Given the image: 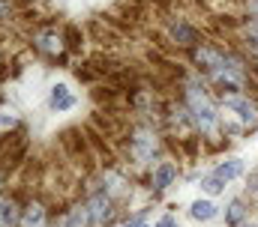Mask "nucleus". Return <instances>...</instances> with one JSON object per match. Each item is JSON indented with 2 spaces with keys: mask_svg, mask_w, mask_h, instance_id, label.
<instances>
[{
  "mask_svg": "<svg viewBox=\"0 0 258 227\" xmlns=\"http://www.w3.org/2000/svg\"><path fill=\"white\" fill-rule=\"evenodd\" d=\"M243 170H246V162L243 159H225L222 165H216V176H222L225 182H231V179L243 176Z\"/></svg>",
  "mask_w": 258,
  "mask_h": 227,
  "instance_id": "6",
  "label": "nucleus"
},
{
  "mask_svg": "<svg viewBox=\"0 0 258 227\" xmlns=\"http://www.w3.org/2000/svg\"><path fill=\"white\" fill-rule=\"evenodd\" d=\"M21 224L24 227H42L45 224V209H42V203H27V209H24V215H21Z\"/></svg>",
  "mask_w": 258,
  "mask_h": 227,
  "instance_id": "9",
  "label": "nucleus"
},
{
  "mask_svg": "<svg viewBox=\"0 0 258 227\" xmlns=\"http://www.w3.org/2000/svg\"><path fill=\"white\" fill-rule=\"evenodd\" d=\"M189 212H192L195 221H210V218H216V206H213L210 200H195Z\"/></svg>",
  "mask_w": 258,
  "mask_h": 227,
  "instance_id": "10",
  "label": "nucleus"
},
{
  "mask_svg": "<svg viewBox=\"0 0 258 227\" xmlns=\"http://www.w3.org/2000/svg\"><path fill=\"white\" fill-rule=\"evenodd\" d=\"M240 227H258V224H249V221H243V224H240Z\"/></svg>",
  "mask_w": 258,
  "mask_h": 227,
  "instance_id": "17",
  "label": "nucleus"
},
{
  "mask_svg": "<svg viewBox=\"0 0 258 227\" xmlns=\"http://www.w3.org/2000/svg\"><path fill=\"white\" fill-rule=\"evenodd\" d=\"M138 227H144V224H138Z\"/></svg>",
  "mask_w": 258,
  "mask_h": 227,
  "instance_id": "18",
  "label": "nucleus"
},
{
  "mask_svg": "<svg viewBox=\"0 0 258 227\" xmlns=\"http://www.w3.org/2000/svg\"><path fill=\"white\" fill-rule=\"evenodd\" d=\"M36 45L42 48V51H60V39L54 36V33H42V36H36Z\"/></svg>",
  "mask_w": 258,
  "mask_h": 227,
  "instance_id": "14",
  "label": "nucleus"
},
{
  "mask_svg": "<svg viewBox=\"0 0 258 227\" xmlns=\"http://www.w3.org/2000/svg\"><path fill=\"white\" fill-rule=\"evenodd\" d=\"M225 51H219L216 45H198L192 51V60L201 66V69H207V72H213V69H219L222 63H225Z\"/></svg>",
  "mask_w": 258,
  "mask_h": 227,
  "instance_id": "3",
  "label": "nucleus"
},
{
  "mask_svg": "<svg viewBox=\"0 0 258 227\" xmlns=\"http://www.w3.org/2000/svg\"><path fill=\"white\" fill-rule=\"evenodd\" d=\"M12 123H15V117H9L6 111H0V129H9Z\"/></svg>",
  "mask_w": 258,
  "mask_h": 227,
  "instance_id": "15",
  "label": "nucleus"
},
{
  "mask_svg": "<svg viewBox=\"0 0 258 227\" xmlns=\"http://www.w3.org/2000/svg\"><path fill=\"white\" fill-rule=\"evenodd\" d=\"M156 227H177V224H174V218H171V215H162V218L156 221Z\"/></svg>",
  "mask_w": 258,
  "mask_h": 227,
  "instance_id": "16",
  "label": "nucleus"
},
{
  "mask_svg": "<svg viewBox=\"0 0 258 227\" xmlns=\"http://www.w3.org/2000/svg\"><path fill=\"white\" fill-rule=\"evenodd\" d=\"M87 206H90L93 218H99V221H105V218H108V212H111V200H108L105 194H96V197H93Z\"/></svg>",
  "mask_w": 258,
  "mask_h": 227,
  "instance_id": "11",
  "label": "nucleus"
},
{
  "mask_svg": "<svg viewBox=\"0 0 258 227\" xmlns=\"http://www.w3.org/2000/svg\"><path fill=\"white\" fill-rule=\"evenodd\" d=\"M174 176H177V168H174L171 162H162V165L156 168V173H153V188H156V191L168 188V185L174 182Z\"/></svg>",
  "mask_w": 258,
  "mask_h": 227,
  "instance_id": "8",
  "label": "nucleus"
},
{
  "mask_svg": "<svg viewBox=\"0 0 258 227\" xmlns=\"http://www.w3.org/2000/svg\"><path fill=\"white\" fill-rule=\"evenodd\" d=\"M228 108L237 113V120H240L243 129H255L258 126V102L255 99H243V96H237V99H228Z\"/></svg>",
  "mask_w": 258,
  "mask_h": 227,
  "instance_id": "2",
  "label": "nucleus"
},
{
  "mask_svg": "<svg viewBox=\"0 0 258 227\" xmlns=\"http://www.w3.org/2000/svg\"><path fill=\"white\" fill-rule=\"evenodd\" d=\"M51 108L54 111H69L72 105H75V99H72V93H69V87L66 84H57V87H51Z\"/></svg>",
  "mask_w": 258,
  "mask_h": 227,
  "instance_id": "7",
  "label": "nucleus"
},
{
  "mask_svg": "<svg viewBox=\"0 0 258 227\" xmlns=\"http://www.w3.org/2000/svg\"><path fill=\"white\" fill-rule=\"evenodd\" d=\"M171 39H174L177 45L189 48V45H198V30L189 27L186 21H174V24H171Z\"/></svg>",
  "mask_w": 258,
  "mask_h": 227,
  "instance_id": "4",
  "label": "nucleus"
},
{
  "mask_svg": "<svg viewBox=\"0 0 258 227\" xmlns=\"http://www.w3.org/2000/svg\"><path fill=\"white\" fill-rule=\"evenodd\" d=\"M201 188H204L207 194H219V191H225V179L216 176V173H213V176H204V179H201Z\"/></svg>",
  "mask_w": 258,
  "mask_h": 227,
  "instance_id": "13",
  "label": "nucleus"
},
{
  "mask_svg": "<svg viewBox=\"0 0 258 227\" xmlns=\"http://www.w3.org/2000/svg\"><path fill=\"white\" fill-rule=\"evenodd\" d=\"M186 102H189V113H192V123L198 129H204V132H210L213 129V123H216V111H213V105H210V99L198 90V87H189L186 90Z\"/></svg>",
  "mask_w": 258,
  "mask_h": 227,
  "instance_id": "1",
  "label": "nucleus"
},
{
  "mask_svg": "<svg viewBox=\"0 0 258 227\" xmlns=\"http://www.w3.org/2000/svg\"><path fill=\"white\" fill-rule=\"evenodd\" d=\"M90 218H93L90 206H75L69 212V227H90Z\"/></svg>",
  "mask_w": 258,
  "mask_h": 227,
  "instance_id": "12",
  "label": "nucleus"
},
{
  "mask_svg": "<svg viewBox=\"0 0 258 227\" xmlns=\"http://www.w3.org/2000/svg\"><path fill=\"white\" fill-rule=\"evenodd\" d=\"M243 221H249V209H246V203H243L240 197H234V200L228 203V209H225V224L240 227Z\"/></svg>",
  "mask_w": 258,
  "mask_h": 227,
  "instance_id": "5",
  "label": "nucleus"
}]
</instances>
